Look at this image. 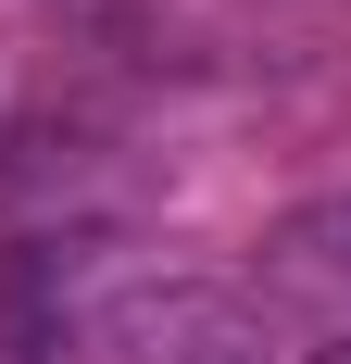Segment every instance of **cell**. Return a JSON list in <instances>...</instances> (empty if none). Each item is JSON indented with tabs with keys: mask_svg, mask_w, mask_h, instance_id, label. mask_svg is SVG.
<instances>
[{
	"mask_svg": "<svg viewBox=\"0 0 351 364\" xmlns=\"http://www.w3.org/2000/svg\"><path fill=\"white\" fill-rule=\"evenodd\" d=\"M75 364H276V314L251 289H213V277H139V264H113L88 314L63 339Z\"/></svg>",
	"mask_w": 351,
	"mask_h": 364,
	"instance_id": "6da1fadb",
	"label": "cell"
},
{
	"mask_svg": "<svg viewBox=\"0 0 351 364\" xmlns=\"http://www.w3.org/2000/svg\"><path fill=\"white\" fill-rule=\"evenodd\" d=\"M264 277H288V289H326V301H351V188L339 201H301V214L264 239Z\"/></svg>",
	"mask_w": 351,
	"mask_h": 364,
	"instance_id": "7a4b0ae2",
	"label": "cell"
},
{
	"mask_svg": "<svg viewBox=\"0 0 351 364\" xmlns=\"http://www.w3.org/2000/svg\"><path fill=\"white\" fill-rule=\"evenodd\" d=\"M314 364H351V339H339V352H314Z\"/></svg>",
	"mask_w": 351,
	"mask_h": 364,
	"instance_id": "3957f363",
	"label": "cell"
}]
</instances>
